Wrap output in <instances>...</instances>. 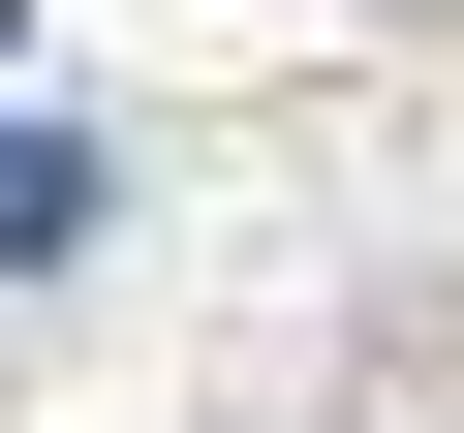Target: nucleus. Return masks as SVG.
<instances>
[{
    "label": "nucleus",
    "mask_w": 464,
    "mask_h": 433,
    "mask_svg": "<svg viewBox=\"0 0 464 433\" xmlns=\"http://www.w3.org/2000/svg\"><path fill=\"white\" fill-rule=\"evenodd\" d=\"M63 216H93V155L32 124V155H0V279H32V248H63Z\"/></svg>",
    "instance_id": "obj_1"
},
{
    "label": "nucleus",
    "mask_w": 464,
    "mask_h": 433,
    "mask_svg": "<svg viewBox=\"0 0 464 433\" xmlns=\"http://www.w3.org/2000/svg\"><path fill=\"white\" fill-rule=\"evenodd\" d=\"M0 32H32V0H0Z\"/></svg>",
    "instance_id": "obj_2"
}]
</instances>
